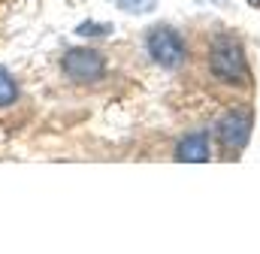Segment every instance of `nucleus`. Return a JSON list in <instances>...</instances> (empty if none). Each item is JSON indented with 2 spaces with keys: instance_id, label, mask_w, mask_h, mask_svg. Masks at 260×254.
Here are the masks:
<instances>
[{
  "instance_id": "obj_1",
  "label": "nucleus",
  "mask_w": 260,
  "mask_h": 254,
  "mask_svg": "<svg viewBox=\"0 0 260 254\" xmlns=\"http://www.w3.org/2000/svg\"><path fill=\"white\" fill-rule=\"evenodd\" d=\"M209 64H212V73H215L218 79H224V82H245V79H248L245 55H242V49H239L230 37L215 40Z\"/></svg>"
},
{
  "instance_id": "obj_2",
  "label": "nucleus",
  "mask_w": 260,
  "mask_h": 254,
  "mask_svg": "<svg viewBox=\"0 0 260 254\" xmlns=\"http://www.w3.org/2000/svg\"><path fill=\"white\" fill-rule=\"evenodd\" d=\"M61 70H64V76L70 82H97V79H103V73H106V61H103V55L100 52H94V49H70L64 55V61H61Z\"/></svg>"
},
{
  "instance_id": "obj_3",
  "label": "nucleus",
  "mask_w": 260,
  "mask_h": 254,
  "mask_svg": "<svg viewBox=\"0 0 260 254\" xmlns=\"http://www.w3.org/2000/svg\"><path fill=\"white\" fill-rule=\"evenodd\" d=\"M148 55L160 64V67L176 70V67L185 64V55H188V52H185V43H182V37H179L176 30H170V27H154V30L148 34Z\"/></svg>"
},
{
  "instance_id": "obj_4",
  "label": "nucleus",
  "mask_w": 260,
  "mask_h": 254,
  "mask_svg": "<svg viewBox=\"0 0 260 254\" xmlns=\"http://www.w3.org/2000/svg\"><path fill=\"white\" fill-rule=\"evenodd\" d=\"M218 133H221V142H224L227 148H233V151L245 148V142H248V136H251V115H245V112L227 115V118L221 121V127H218Z\"/></svg>"
},
{
  "instance_id": "obj_5",
  "label": "nucleus",
  "mask_w": 260,
  "mask_h": 254,
  "mask_svg": "<svg viewBox=\"0 0 260 254\" xmlns=\"http://www.w3.org/2000/svg\"><path fill=\"white\" fill-rule=\"evenodd\" d=\"M179 161H209V136L200 130L179 142Z\"/></svg>"
},
{
  "instance_id": "obj_6",
  "label": "nucleus",
  "mask_w": 260,
  "mask_h": 254,
  "mask_svg": "<svg viewBox=\"0 0 260 254\" xmlns=\"http://www.w3.org/2000/svg\"><path fill=\"white\" fill-rule=\"evenodd\" d=\"M15 100H18V85H15V79L0 67V109L12 106Z\"/></svg>"
},
{
  "instance_id": "obj_7",
  "label": "nucleus",
  "mask_w": 260,
  "mask_h": 254,
  "mask_svg": "<svg viewBox=\"0 0 260 254\" xmlns=\"http://www.w3.org/2000/svg\"><path fill=\"white\" fill-rule=\"evenodd\" d=\"M112 27L109 24H94V21H85V24H79V30L76 34H82V37H103V34H109Z\"/></svg>"
},
{
  "instance_id": "obj_8",
  "label": "nucleus",
  "mask_w": 260,
  "mask_h": 254,
  "mask_svg": "<svg viewBox=\"0 0 260 254\" xmlns=\"http://www.w3.org/2000/svg\"><path fill=\"white\" fill-rule=\"evenodd\" d=\"M251 3H257V6H260V0H251Z\"/></svg>"
}]
</instances>
